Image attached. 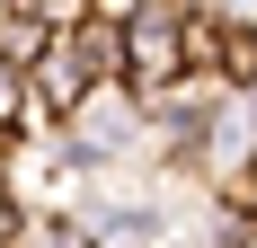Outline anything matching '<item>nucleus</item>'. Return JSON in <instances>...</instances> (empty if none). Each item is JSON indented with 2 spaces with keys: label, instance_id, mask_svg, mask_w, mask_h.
<instances>
[{
  "label": "nucleus",
  "instance_id": "nucleus-5",
  "mask_svg": "<svg viewBox=\"0 0 257 248\" xmlns=\"http://www.w3.org/2000/svg\"><path fill=\"white\" fill-rule=\"evenodd\" d=\"M0 248H98L89 230H80L71 204H18V222H9V239Z\"/></svg>",
  "mask_w": 257,
  "mask_h": 248
},
{
  "label": "nucleus",
  "instance_id": "nucleus-1",
  "mask_svg": "<svg viewBox=\"0 0 257 248\" xmlns=\"http://www.w3.org/2000/svg\"><path fill=\"white\" fill-rule=\"evenodd\" d=\"M204 204V186H186V177H160V169H89L80 177V230L98 248H169V230L186 222Z\"/></svg>",
  "mask_w": 257,
  "mask_h": 248
},
{
  "label": "nucleus",
  "instance_id": "nucleus-6",
  "mask_svg": "<svg viewBox=\"0 0 257 248\" xmlns=\"http://www.w3.org/2000/svg\"><path fill=\"white\" fill-rule=\"evenodd\" d=\"M222 53H231V27L222 18H186V80H213L222 89Z\"/></svg>",
  "mask_w": 257,
  "mask_h": 248
},
{
  "label": "nucleus",
  "instance_id": "nucleus-3",
  "mask_svg": "<svg viewBox=\"0 0 257 248\" xmlns=\"http://www.w3.org/2000/svg\"><path fill=\"white\" fill-rule=\"evenodd\" d=\"M178 80H186V9L142 0L124 18V89L133 98H160V89H178Z\"/></svg>",
  "mask_w": 257,
  "mask_h": 248
},
{
  "label": "nucleus",
  "instance_id": "nucleus-4",
  "mask_svg": "<svg viewBox=\"0 0 257 248\" xmlns=\"http://www.w3.org/2000/svg\"><path fill=\"white\" fill-rule=\"evenodd\" d=\"M62 45H71V62H80V80H89V89H98V80H124V27H115V18L62 27Z\"/></svg>",
  "mask_w": 257,
  "mask_h": 248
},
{
  "label": "nucleus",
  "instance_id": "nucleus-8",
  "mask_svg": "<svg viewBox=\"0 0 257 248\" xmlns=\"http://www.w3.org/2000/svg\"><path fill=\"white\" fill-rule=\"evenodd\" d=\"M213 18L231 27V36H257V0H213Z\"/></svg>",
  "mask_w": 257,
  "mask_h": 248
},
{
  "label": "nucleus",
  "instance_id": "nucleus-2",
  "mask_svg": "<svg viewBox=\"0 0 257 248\" xmlns=\"http://www.w3.org/2000/svg\"><path fill=\"white\" fill-rule=\"evenodd\" d=\"M62 142H71L80 169H151V115H142V98L124 80H98L62 115Z\"/></svg>",
  "mask_w": 257,
  "mask_h": 248
},
{
  "label": "nucleus",
  "instance_id": "nucleus-7",
  "mask_svg": "<svg viewBox=\"0 0 257 248\" xmlns=\"http://www.w3.org/2000/svg\"><path fill=\"white\" fill-rule=\"evenodd\" d=\"M9 133H27V71L0 53V142H9Z\"/></svg>",
  "mask_w": 257,
  "mask_h": 248
}]
</instances>
